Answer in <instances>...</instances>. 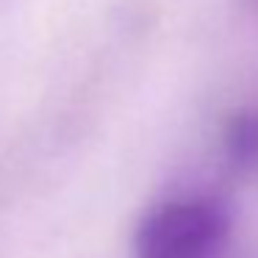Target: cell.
I'll use <instances>...</instances> for the list:
<instances>
[{"mask_svg": "<svg viewBox=\"0 0 258 258\" xmlns=\"http://www.w3.org/2000/svg\"><path fill=\"white\" fill-rule=\"evenodd\" d=\"M230 214L214 197H180L156 206L136 228V258H225Z\"/></svg>", "mask_w": 258, "mask_h": 258, "instance_id": "6da1fadb", "label": "cell"}, {"mask_svg": "<svg viewBox=\"0 0 258 258\" xmlns=\"http://www.w3.org/2000/svg\"><path fill=\"white\" fill-rule=\"evenodd\" d=\"M225 156L239 172H258V111L244 108L233 114L222 134Z\"/></svg>", "mask_w": 258, "mask_h": 258, "instance_id": "7a4b0ae2", "label": "cell"}]
</instances>
